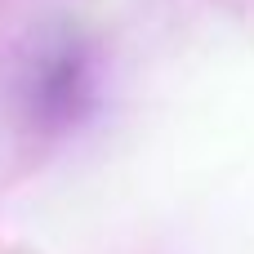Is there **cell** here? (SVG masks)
Here are the masks:
<instances>
[{"label":"cell","mask_w":254,"mask_h":254,"mask_svg":"<svg viewBox=\"0 0 254 254\" xmlns=\"http://www.w3.org/2000/svg\"><path fill=\"white\" fill-rule=\"evenodd\" d=\"M4 89L13 121L31 138H71L103 107V54L80 27L49 22L18 45Z\"/></svg>","instance_id":"obj_1"}]
</instances>
